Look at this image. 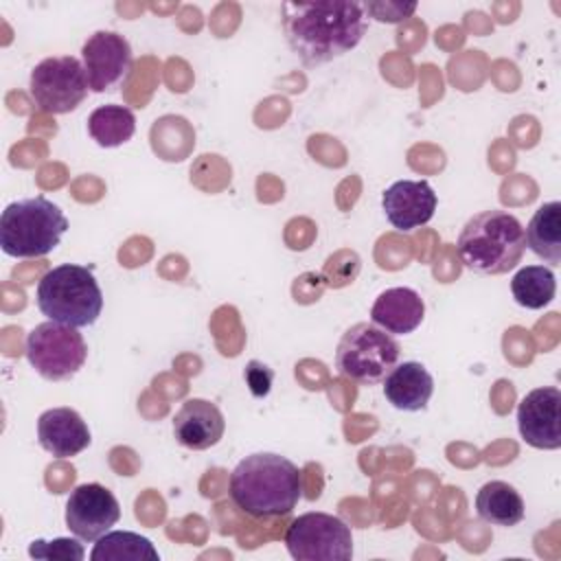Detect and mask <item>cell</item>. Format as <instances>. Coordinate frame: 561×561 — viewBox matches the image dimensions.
<instances>
[{
    "label": "cell",
    "instance_id": "cell-23",
    "mask_svg": "<svg viewBox=\"0 0 561 561\" xmlns=\"http://www.w3.org/2000/svg\"><path fill=\"white\" fill-rule=\"evenodd\" d=\"M81 539H70V537H57L53 541H44V539H35L28 546V554L33 559H42V561H83L85 550L79 543Z\"/></svg>",
    "mask_w": 561,
    "mask_h": 561
},
{
    "label": "cell",
    "instance_id": "cell-21",
    "mask_svg": "<svg viewBox=\"0 0 561 561\" xmlns=\"http://www.w3.org/2000/svg\"><path fill=\"white\" fill-rule=\"evenodd\" d=\"M88 131L99 147H118L136 131V116L125 105H101L88 118Z\"/></svg>",
    "mask_w": 561,
    "mask_h": 561
},
{
    "label": "cell",
    "instance_id": "cell-10",
    "mask_svg": "<svg viewBox=\"0 0 561 561\" xmlns=\"http://www.w3.org/2000/svg\"><path fill=\"white\" fill-rule=\"evenodd\" d=\"M121 519V504L110 489L85 482L70 491L66 502V526L81 541H96Z\"/></svg>",
    "mask_w": 561,
    "mask_h": 561
},
{
    "label": "cell",
    "instance_id": "cell-15",
    "mask_svg": "<svg viewBox=\"0 0 561 561\" xmlns=\"http://www.w3.org/2000/svg\"><path fill=\"white\" fill-rule=\"evenodd\" d=\"M37 440L55 458H70L90 445V430L72 408H50L37 419Z\"/></svg>",
    "mask_w": 561,
    "mask_h": 561
},
{
    "label": "cell",
    "instance_id": "cell-22",
    "mask_svg": "<svg viewBox=\"0 0 561 561\" xmlns=\"http://www.w3.org/2000/svg\"><path fill=\"white\" fill-rule=\"evenodd\" d=\"M511 294L524 309H543L557 294L554 272L543 265H526L511 278Z\"/></svg>",
    "mask_w": 561,
    "mask_h": 561
},
{
    "label": "cell",
    "instance_id": "cell-13",
    "mask_svg": "<svg viewBox=\"0 0 561 561\" xmlns=\"http://www.w3.org/2000/svg\"><path fill=\"white\" fill-rule=\"evenodd\" d=\"M436 193L425 180H399L381 195L386 219L401 232L425 226L436 210Z\"/></svg>",
    "mask_w": 561,
    "mask_h": 561
},
{
    "label": "cell",
    "instance_id": "cell-16",
    "mask_svg": "<svg viewBox=\"0 0 561 561\" xmlns=\"http://www.w3.org/2000/svg\"><path fill=\"white\" fill-rule=\"evenodd\" d=\"M425 318V302L410 287H390L377 296L370 307V320L379 329L397 335L412 333Z\"/></svg>",
    "mask_w": 561,
    "mask_h": 561
},
{
    "label": "cell",
    "instance_id": "cell-20",
    "mask_svg": "<svg viewBox=\"0 0 561 561\" xmlns=\"http://www.w3.org/2000/svg\"><path fill=\"white\" fill-rule=\"evenodd\" d=\"M92 561H158L160 554L153 543L131 530H107L101 535L90 552Z\"/></svg>",
    "mask_w": 561,
    "mask_h": 561
},
{
    "label": "cell",
    "instance_id": "cell-6",
    "mask_svg": "<svg viewBox=\"0 0 561 561\" xmlns=\"http://www.w3.org/2000/svg\"><path fill=\"white\" fill-rule=\"evenodd\" d=\"M399 342L373 322H357L344 331L335 348V368L340 375L373 386L399 362Z\"/></svg>",
    "mask_w": 561,
    "mask_h": 561
},
{
    "label": "cell",
    "instance_id": "cell-25",
    "mask_svg": "<svg viewBox=\"0 0 561 561\" xmlns=\"http://www.w3.org/2000/svg\"><path fill=\"white\" fill-rule=\"evenodd\" d=\"M243 377H245V383H248L250 392H252L254 397H259V399L270 392L272 381H274V373H272L265 364H261V362H256V359L248 362V366H245V370H243Z\"/></svg>",
    "mask_w": 561,
    "mask_h": 561
},
{
    "label": "cell",
    "instance_id": "cell-18",
    "mask_svg": "<svg viewBox=\"0 0 561 561\" xmlns=\"http://www.w3.org/2000/svg\"><path fill=\"white\" fill-rule=\"evenodd\" d=\"M533 254L550 265L561 263V202L541 204L524 230Z\"/></svg>",
    "mask_w": 561,
    "mask_h": 561
},
{
    "label": "cell",
    "instance_id": "cell-4",
    "mask_svg": "<svg viewBox=\"0 0 561 561\" xmlns=\"http://www.w3.org/2000/svg\"><path fill=\"white\" fill-rule=\"evenodd\" d=\"M39 311L59 324L92 327L103 311V291L90 267L64 263L48 270L35 291Z\"/></svg>",
    "mask_w": 561,
    "mask_h": 561
},
{
    "label": "cell",
    "instance_id": "cell-8",
    "mask_svg": "<svg viewBox=\"0 0 561 561\" xmlns=\"http://www.w3.org/2000/svg\"><path fill=\"white\" fill-rule=\"evenodd\" d=\"M285 546L296 561H348L353 557L351 526L329 513L298 515L285 530Z\"/></svg>",
    "mask_w": 561,
    "mask_h": 561
},
{
    "label": "cell",
    "instance_id": "cell-1",
    "mask_svg": "<svg viewBox=\"0 0 561 561\" xmlns=\"http://www.w3.org/2000/svg\"><path fill=\"white\" fill-rule=\"evenodd\" d=\"M280 22L289 48L311 68L353 50L368 28L364 4L351 0L283 2Z\"/></svg>",
    "mask_w": 561,
    "mask_h": 561
},
{
    "label": "cell",
    "instance_id": "cell-12",
    "mask_svg": "<svg viewBox=\"0 0 561 561\" xmlns=\"http://www.w3.org/2000/svg\"><path fill=\"white\" fill-rule=\"evenodd\" d=\"M522 438L535 449L561 447V392L554 386L530 390L517 405Z\"/></svg>",
    "mask_w": 561,
    "mask_h": 561
},
{
    "label": "cell",
    "instance_id": "cell-9",
    "mask_svg": "<svg viewBox=\"0 0 561 561\" xmlns=\"http://www.w3.org/2000/svg\"><path fill=\"white\" fill-rule=\"evenodd\" d=\"M31 99L46 114H68L88 94L83 64L72 55L46 57L31 70Z\"/></svg>",
    "mask_w": 561,
    "mask_h": 561
},
{
    "label": "cell",
    "instance_id": "cell-5",
    "mask_svg": "<svg viewBox=\"0 0 561 561\" xmlns=\"http://www.w3.org/2000/svg\"><path fill=\"white\" fill-rule=\"evenodd\" d=\"M68 219L50 199L37 195L11 202L0 215V248L13 259H37L53 252Z\"/></svg>",
    "mask_w": 561,
    "mask_h": 561
},
{
    "label": "cell",
    "instance_id": "cell-11",
    "mask_svg": "<svg viewBox=\"0 0 561 561\" xmlns=\"http://www.w3.org/2000/svg\"><path fill=\"white\" fill-rule=\"evenodd\" d=\"M81 64L92 92H105L121 83L131 68V46L114 31H96L81 48Z\"/></svg>",
    "mask_w": 561,
    "mask_h": 561
},
{
    "label": "cell",
    "instance_id": "cell-3",
    "mask_svg": "<svg viewBox=\"0 0 561 561\" xmlns=\"http://www.w3.org/2000/svg\"><path fill=\"white\" fill-rule=\"evenodd\" d=\"M526 239L519 219L506 210H482L460 230L458 254L467 270L484 276L511 272L524 256Z\"/></svg>",
    "mask_w": 561,
    "mask_h": 561
},
{
    "label": "cell",
    "instance_id": "cell-2",
    "mask_svg": "<svg viewBox=\"0 0 561 561\" xmlns=\"http://www.w3.org/2000/svg\"><path fill=\"white\" fill-rule=\"evenodd\" d=\"M228 493L252 519L287 517L302 495V473L280 454H250L232 469Z\"/></svg>",
    "mask_w": 561,
    "mask_h": 561
},
{
    "label": "cell",
    "instance_id": "cell-17",
    "mask_svg": "<svg viewBox=\"0 0 561 561\" xmlns=\"http://www.w3.org/2000/svg\"><path fill=\"white\" fill-rule=\"evenodd\" d=\"M434 392V377L421 362L397 364L383 377V397L403 412L425 410Z\"/></svg>",
    "mask_w": 561,
    "mask_h": 561
},
{
    "label": "cell",
    "instance_id": "cell-7",
    "mask_svg": "<svg viewBox=\"0 0 561 561\" xmlns=\"http://www.w3.org/2000/svg\"><path fill=\"white\" fill-rule=\"evenodd\" d=\"M26 359L48 381H64L79 373L85 364L88 346L75 327L53 320L37 324L26 335Z\"/></svg>",
    "mask_w": 561,
    "mask_h": 561
},
{
    "label": "cell",
    "instance_id": "cell-19",
    "mask_svg": "<svg viewBox=\"0 0 561 561\" xmlns=\"http://www.w3.org/2000/svg\"><path fill=\"white\" fill-rule=\"evenodd\" d=\"M480 519L495 526H517L524 519V500L515 486L504 480H491L476 495Z\"/></svg>",
    "mask_w": 561,
    "mask_h": 561
},
{
    "label": "cell",
    "instance_id": "cell-14",
    "mask_svg": "<svg viewBox=\"0 0 561 561\" xmlns=\"http://www.w3.org/2000/svg\"><path fill=\"white\" fill-rule=\"evenodd\" d=\"M224 430L226 421L221 410L206 399H186L173 416L175 440L193 451H204L217 445Z\"/></svg>",
    "mask_w": 561,
    "mask_h": 561
},
{
    "label": "cell",
    "instance_id": "cell-24",
    "mask_svg": "<svg viewBox=\"0 0 561 561\" xmlns=\"http://www.w3.org/2000/svg\"><path fill=\"white\" fill-rule=\"evenodd\" d=\"M364 11L368 15H373L379 22H388V24H397L403 22L405 18H410L416 11V4H403V2H366Z\"/></svg>",
    "mask_w": 561,
    "mask_h": 561
}]
</instances>
